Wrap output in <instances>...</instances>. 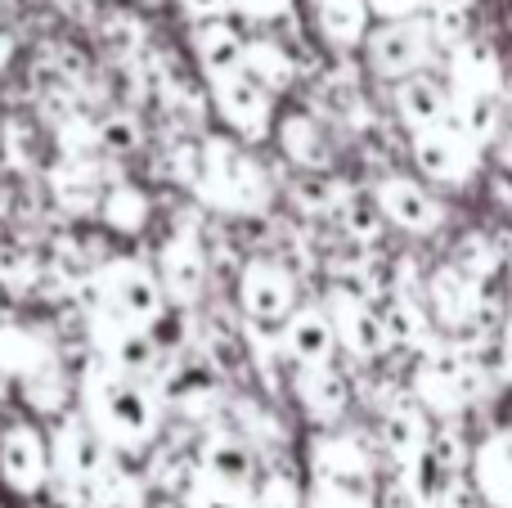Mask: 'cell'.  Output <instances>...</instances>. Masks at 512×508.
<instances>
[{
    "label": "cell",
    "mask_w": 512,
    "mask_h": 508,
    "mask_svg": "<svg viewBox=\"0 0 512 508\" xmlns=\"http://www.w3.org/2000/svg\"><path fill=\"white\" fill-rule=\"evenodd\" d=\"M81 405L77 414L90 423L99 441H104L108 455H140L158 441V396L153 387L135 383V378L108 369L104 360H86L81 369V387H77Z\"/></svg>",
    "instance_id": "6da1fadb"
},
{
    "label": "cell",
    "mask_w": 512,
    "mask_h": 508,
    "mask_svg": "<svg viewBox=\"0 0 512 508\" xmlns=\"http://www.w3.org/2000/svg\"><path fill=\"white\" fill-rule=\"evenodd\" d=\"M189 189L198 203L221 216H261L274 198L265 167L234 135H203V144H194Z\"/></svg>",
    "instance_id": "7a4b0ae2"
},
{
    "label": "cell",
    "mask_w": 512,
    "mask_h": 508,
    "mask_svg": "<svg viewBox=\"0 0 512 508\" xmlns=\"http://www.w3.org/2000/svg\"><path fill=\"white\" fill-rule=\"evenodd\" d=\"M310 455V508H378L373 450L360 432H319Z\"/></svg>",
    "instance_id": "3957f363"
},
{
    "label": "cell",
    "mask_w": 512,
    "mask_h": 508,
    "mask_svg": "<svg viewBox=\"0 0 512 508\" xmlns=\"http://www.w3.org/2000/svg\"><path fill=\"white\" fill-rule=\"evenodd\" d=\"M486 374L472 360V347L454 338H436L432 347L418 351L414 360V378H409V392H414V405L423 414H463L472 401H481L486 392Z\"/></svg>",
    "instance_id": "277c9868"
},
{
    "label": "cell",
    "mask_w": 512,
    "mask_h": 508,
    "mask_svg": "<svg viewBox=\"0 0 512 508\" xmlns=\"http://www.w3.org/2000/svg\"><path fill=\"white\" fill-rule=\"evenodd\" d=\"M86 288H90V302H86L90 311L108 315V320H122L131 329H149L167 311L158 275L140 257H104L86 275Z\"/></svg>",
    "instance_id": "5b68a950"
},
{
    "label": "cell",
    "mask_w": 512,
    "mask_h": 508,
    "mask_svg": "<svg viewBox=\"0 0 512 508\" xmlns=\"http://www.w3.org/2000/svg\"><path fill=\"white\" fill-rule=\"evenodd\" d=\"M364 68L373 72L378 81H405V77H418V72L432 68L436 59V41H432V27L427 18H396V23H378L369 27L364 36Z\"/></svg>",
    "instance_id": "8992f818"
},
{
    "label": "cell",
    "mask_w": 512,
    "mask_h": 508,
    "mask_svg": "<svg viewBox=\"0 0 512 508\" xmlns=\"http://www.w3.org/2000/svg\"><path fill=\"white\" fill-rule=\"evenodd\" d=\"M324 315H328V324H333V342L351 360H360V365H378V360L391 351L378 306H373V297H364L360 288L333 284L328 288Z\"/></svg>",
    "instance_id": "52a82bcc"
},
{
    "label": "cell",
    "mask_w": 512,
    "mask_h": 508,
    "mask_svg": "<svg viewBox=\"0 0 512 508\" xmlns=\"http://www.w3.org/2000/svg\"><path fill=\"white\" fill-rule=\"evenodd\" d=\"M409 158H414V167L423 180H436V185H450V189H468L472 180H477L486 153L445 117V122H436V126H427V131L414 135Z\"/></svg>",
    "instance_id": "ba28073f"
},
{
    "label": "cell",
    "mask_w": 512,
    "mask_h": 508,
    "mask_svg": "<svg viewBox=\"0 0 512 508\" xmlns=\"http://www.w3.org/2000/svg\"><path fill=\"white\" fill-rule=\"evenodd\" d=\"M0 486L18 500H36L50 486V441L32 419H9L0 432Z\"/></svg>",
    "instance_id": "9c48e42d"
},
{
    "label": "cell",
    "mask_w": 512,
    "mask_h": 508,
    "mask_svg": "<svg viewBox=\"0 0 512 508\" xmlns=\"http://www.w3.org/2000/svg\"><path fill=\"white\" fill-rule=\"evenodd\" d=\"M423 288H427L423 311H427V320H432L436 333L459 338V333H477L481 324H486V288L472 284L463 270L436 266Z\"/></svg>",
    "instance_id": "30bf717a"
},
{
    "label": "cell",
    "mask_w": 512,
    "mask_h": 508,
    "mask_svg": "<svg viewBox=\"0 0 512 508\" xmlns=\"http://www.w3.org/2000/svg\"><path fill=\"white\" fill-rule=\"evenodd\" d=\"M207 99H212L221 126L239 144H261L274 131V99L243 72H225V77L207 81Z\"/></svg>",
    "instance_id": "8fae6325"
},
{
    "label": "cell",
    "mask_w": 512,
    "mask_h": 508,
    "mask_svg": "<svg viewBox=\"0 0 512 508\" xmlns=\"http://www.w3.org/2000/svg\"><path fill=\"white\" fill-rule=\"evenodd\" d=\"M369 203L378 207L382 221L414 234V239H427V234H436L445 225V207L432 198V189L423 180L405 176V171H387V176L373 180Z\"/></svg>",
    "instance_id": "7c38bea8"
},
{
    "label": "cell",
    "mask_w": 512,
    "mask_h": 508,
    "mask_svg": "<svg viewBox=\"0 0 512 508\" xmlns=\"http://www.w3.org/2000/svg\"><path fill=\"white\" fill-rule=\"evenodd\" d=\"M153 275H158V288L171 311H189L207 288V252H203L198 230L176 225V230L158 243V270H153Z\"/></svg>",
    "instance_id": "4fadbf2b"
},
{
    "label": "cell",
    "mask_w": 512,
    "mask_h": 508,
    "mask_svg": "<svg viewBox=\"0 0 512 508\" xmlns=\"http://www.w3.org/2000/svg\"><path fill=\"white\" fill-rule=\"evenodd\" d=\"M445 72H450V90H445V108L450 104H468V99H504V63H499L495 45L472 36V41L454 45L450 59H445Z\"/></svg>",
    "instance_id": "5bb4252c"
},
{
    "label": "cell",
    "mask_w": 512,
    "mask_h": 508,
    "mask_svg": "<svg viewBox=\"0 0 512 508\" xmlns=\"http://www.w3.org/2000/svg\"><path fill=\"white\" fill-rule=\"evenodd\" d=\"M239 302H243L248 320L283 324L292 315V306H297V279L274 257H252L248 266L239 270Z\"/></svg>",
    "instance_id": "9a60e30c"
},
{
    "label": "cell",
    "mask_w": 512,
    "mask_h": 508,
    "mask_svg": "<svg viewBox=\"0 0 512 508\" xmlns=\"http://www.w3.org/2000/svg\"><path fill=\"white\" fill-rule=\"evenodd\" d=\"M279 356L292 369H315V365H333V324H328L324 306H292V315L279 324Z\"/></svg>",
    "instance_id": "2e32d148"
},
{
    "label": "cell",
    "mask_w": 512,
    "mask_h": 508,
    "mask_svg": "<svg viewBox=\"0 0 512 508\" xmlns=\"http://www.w3.org/2000/svg\"><path fill=\"white\" fill-rule=\"evenodd\" d=\"M468 482L486 508H512V428H495L472 446Z\"/></svg>",
    "instance_id": "e0dca14e"
},
{
    "label": "cell",
    "mask_w": 512,
    "mask_h": 508,
    "mask_svg": "<svg viewBox=\"0 0 512 508\" xmlns=\"http://www.w3.org/2000/svg\"><path fill=\"white\" fill-rule=\"evenodd\" d=\"M292 396H297L301 414L319 428H333L351 405V378L337 365H315V369H297L292 374Z\"/></svg>",
    "instance_id": "ac0fdd59"
},
{
    "label": "cell",
    "mask_w": 512,
    "mask_h": 508,
    "mask_svg": "<svg viewBox=\"0 0 512 508\" xmlns=\"http://www.w3.org/2000/svg\"><path fill=\"white\" fill-rule=\"evenodd\" d=\"M432 446V419L414 405V396H396L382 410V450L396 468H409Z\"/></svg>",
    "instance_id": "d6986e66"
},
{
    "label": "cell",
    "mask_w": 512,
    "mask_h": 508,
    "mask_svg": "<svg viewBox=\"0 0 512 508\" xmlns=\"http://www.w3.org/2000/svg\"><path fill=\"white\" fill-rule=\"evenodd\" d=\"M274 140H279L283 158L301 171H328L333 167V144H328L324 126L310 113H283L274 117Z\"/></svg>",
    "instance_id": "ffe728a7"
},
{
    "label": "cell",
    "mask_w": 512,
    "mask_h": 508,
    "mask_svg": "<svg viewBox=\"0 0 512 508\" xmlns=\"http://www.w3.org/2000/svg\"><path fill=\"white\" fill-rule=\"evenodd\" d=\"M239 72H243V77H252L256 86L274 99V95H283V90L297 81L301 63L292 59V50L283 41H274V36H243Z\"/></svg>",
    "instance_id": "44dd1931"
},
{
    "label": "cell",
    "mask_w": 512,
    "mask_h": 508,
    "mask_svg": "<svg viewBox=\"0 0 512 508\" xmlns=\"http://www.w3.org/2000/svg\"><path fill=\"white\" fill-rule=\"evenodd\" d=\"M369 0H315V32L328 50L351 54L369 36Z\"/></svg>",
    "instance_id": "7402d4cb"
},
{
    "label": "cell",
    "mask_w": 512,
    "mask_h": 508,
    "mask_svg": "<svg viewBox=\"0 0 512 508\" xmlns=\"http://www.w3.org/2000/svg\"><path fill=\"white\" fill-rule=\"evenodd\" d=\"M391 108H396L400 126H405L409 135H418V131H427V126H436V122L450 117V108H445V86L432 81L427 72L396 81V90H391Z\"/></svg>",
    "instance_id": "603a6c76"
},
{
    "label": "cell",
    "mask_w": 512,
    "mask_h": 508,
    "mask_svg": "<svg viewBox=\"0 0 512 508\" xmlns=\"http://www.w3.org/2000/svg\"><path fill=\"white\" fill-rule=\"evenodd\" d=\"M189 50H194L203 77H225V72H239L243 59V32L230 23V18H212V23H194L189 32Z\"/></svg>",
    "instance_id": "cb8c5ba5"
},
{
    "label": "cell",
    "mask_w": 512,
    "mask_h": 508,
    "mask_svg": "<svg viewBox=\"0 0 512 508\" xmlns=\"http://www.w3.org/2000/svg\"><path fill=\"white\" fill-rule=\"evenodd\" d=\"M198 477H207V482H216V486H230V491H248L252 495L256 459H252L248 441H239L234 432H225V437H207Z\"/></svg>",
    "instance_id": "d4e9b609"
},
{
    "label": "cell",
    "mask_w": 512,
    "mask_h": 508,
    "mask_svg": "<svg viewBox=\"0 0 512 508\" xmlns=\"http://www.w3.org/2000/svg\"><path fill=\"white\" fill-rule=\"evenodd\" d=\"M50 194L68 216H90L99 207V194H104L99 167L90 158H59L50 171Z\"/></svg>",
    "instance_id": "484cf974"
},
{
    "label": "cell",
    "mask_w": 512,
    "mask_h": 508,
    "mask_svg": "<svg viewBox=\"0 0 512 508\" xmlns=\"http://www.w3.org/2000/svg\"><path fill=\"white\" fill-rule=\"evenodd\" d=\"M99 221L108 225L113 234H126V239H135V234H144L149 230V221H153V203H149V194H144L135 180H113V185L99 194Z\"/></svg>",
    "instance_id": "4316f807"
},
{
    "label": "cell",
    "mask_w": 512,
    "mask_h": 508,
    "mask_svg": "<svg viewBox=\"0 0 512 508\" xmlns=\"http://www.w3.org/2000/svg\"><path fill=\"white\" fill-rule=\"evenodd\" d=\"M382 329H387V342L391 347H409V351H423V347H432L441 333L432 329V320H427V311H423V302L418 297H396L391 293L387 297V306H382Z\"/></svg>",
    "instance_id": "83f0119b"
},
{
    "label": "cell",
    "mask_w": 512,
    "mask_h": 508,
    "mask_svg": "<svg viewBox=\"0 0 512 508\" xmlns=\"http://www.w3.org/2000/svg\"><path fill=\"white\" fill-rule=\"evenodd\" d=\"M41 275H45V261L36 257L27 243L0 239V293L27 297V293H36V288H41Z\"/></svg>",
    "instance_id": "f1b7e54d"
},
{
    "label": "cell",
    "mask_w": 512,
    "mask_h": 508,
    "mask_svg": "<svg viewBox=\"0 0 512 508\" xmlns=\"http://www.w3.org/2000/svg\"><path fill=\"white\" fill-rule=\"evenodd\" d=\"M504 261H508L504 248H499V243L490 239L486 230H472V234H463V239H459V248H454V261H450V266L463 270L472 284L486 288V279H495L499 270H504Z\"/></svg>",
    "instance_id": "f546056e"
},
{
    "label": "cell",
    "mask_w": 512,
    "mask_h": 508,
    "mask_svg": "<svg viewBox=\"0 0 512 508\" xmlns=\"http://www.w3.org/2000/svg\"><path fill=\"white\" fill-rule=\"evenodd\" d=\"M337 221H342V234L355 243V248H373V243L382 239V230H387V221L378 216V207L360 194L346 198L342 212H337Z\"/></svg>",
    "instance_id": "4dcf8cb0"
},
{
    "label": "cell",
    "mask_w": 512,
    "mask_h": 508,
    "mask_svg": "<svg viewBox=\"0 0 512 508\" xmlns=\"http://www.w3.org/2000/svg\"><path fill=\"white\" fill-rule=\"evenodd\" d=\"M301 477L292 473L288 464L270 468V473L261 477V482L252 486V508H301Z\"/></svg>",
    "instance_id": "1f68e13d"
},
{
    "label": "cell",
    "mask_w": 512,
    "mask_h": 508,
    "mask_svg": "<svg viewBox=\"0 0 512 508\" xmlns=\"http://www.w3.org/2000/svg\"><path fill=\"white\" fill-rule=\"evenodd\" d=\"M95 144L104 153H117V158H122V153H135L144 144V126H140V117L135 113H108L104 122H95Z\"/></svg>",
    "instance_id": "d6a6232c"
},
{
    "label": "cell",
    "mask_w": 512,
    "mask_h": 508,
    "mask_svg": "<svg viewBox=\"0 0 512 508\" xmlns=\"http://www.w3.org/2000/svg\"><path fill=\"white\" fill-rule=\"evenodd\" d=\"M194 508H252L248 491H230V486H216L207 477L194 473Z\"/></svg>",
    "instance_id": "836d02e7"
},
{
    "label": "cell",
    "mask_w": 512,
    "mask_h": 508,
    "mask_svg": "<svg viewBox=\"0 0 512 508\" xmlns=\"http://www.w3.org/2000/svg\"><path fill=\"white\" fill-rule=\"evenodd\" d=\"M230 14L248 18V23H274V18L292 14V0H230Z\"/></svg>",
    "instance_id": "e575fe53"
},
{
    "label": "cell",
    "mask_w": 512,
    "mask_h": 508,
    "mask_svg": "<svg viewBox=\"0 0 512 508\" xmlns=\"http://www.w3.org/2000/svg\"><path fill=\"white\" fill-rule=\"evenodd\" d=\"M432 9V0H369V14H378L382 23H396V18H418Z\"/></svg>",
    "instance_id": "d590c367"
},
{
    "label": "cell",
    "mask_w": 512,
    "mask_h": 508,
    "mask_svg": "<svg viewBox=\"0 0 512 508\" xmlns=\"http://www.w3.org/2000/svg\"><path fill=\"white\" fill-rule=\"evenodd\" d=\"M194 23H212V18H225L230 14V0H176Z\"/></svg>",
    "instance_id": "8d00e7d4"
},
{
    "label": "cell",
    "mask_w": 512,
    "mask_h": 508,
    "mask_svg": "<svg viewBox=\"0 0 512 508\" xmlns=\"http://www.w3.org/2000/svg\"><path fill=\"white\" fill-rule=\"evenodd\" d=\"M490 149H495V162L512 176V122L504 117V126H499V135L490 140Z\"/></svg>",
    "instance_id": "74e56055"
},
{
    "label": "cell",
    "mask_w": 512,
    "mask_h": 508,
    "mask_svg": "<svg viewBox=\"0 0 512 508\" xmlns=\"http://www.w3.org/2000/svg\"><path fill=\"white\" fill-rule=\"evenodd\" d=\"M504 113H508V122H512V77L504 81Z\"/></svg>",
    "instance_id": "f35d334b"
},
{
    "label": "cell",
    "mask_w": 512,
    "mask_h": 508,
    "mask_svg": "<svg viewBox=\"0 0 512 508\" xmlns=\"http://www.w3.org/2000/svg\"><path fill=\"white\" fill-rule=\"evenodd\" d=\"M432 5H463V9H472V0H432Z\"/></svg>",
    "instance_id": "ab89813d"
},
{
    "label": "cell",
    "mask_w": 512,
    "mask_h": 508,
    "mask_svg": "<svg viewBox=\"0 0 512 508\" xmlns=\"http://www.w3.org/2000/svg\"><path fill=\"white\" fill-rule=\"evenodd\" d=\"M50 5H59V9H72V0H50Z\"/></svg>",
    "instance_id": "60d3db41"
},
{
    "label": "cell",
    "mask_w": 512,
    "mask_h": 508,
    "mask_svg": "<svg viewBox=\"0 0 512 508\" xmlns=\"http://www.w3.org/2000/svg\"><path fill=\"white\" fill-rule=\"evenodd\" d=\"M0 324H5V302H0Z\"/></svg>",
    "instance_id": "b9f144b4"
}]
</instances>
